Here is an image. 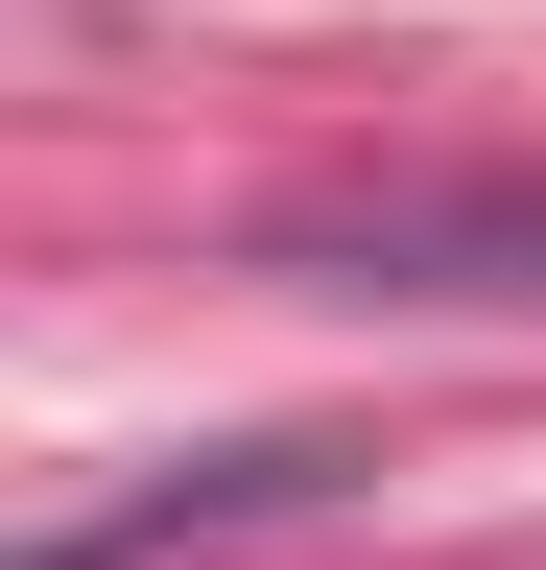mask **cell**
Segmentation results:
<instances>
[{
  "label": "cell",
  "instance_id": "1",
  "mask_svg": "<svg viewBox=\"0 0 546 570\" xmlns=\"http://www.w3.org/2000/svg\"><path fill=\"white\" fill-rule=\"evenodd\" d=\"M286 285H380V309H546V167H380L261 214Z\"/></svg>",
  "mask_w": 546,
  "mask_h": 570
},
{
  "label": "cell",
  "instance_id": "2",
  "mask_svg": "<svg viewBox=\"0 0 546 570\" xmlns=\"http://www.w3.org/2000/svg\"><path fill=\"white\" fill-rule=\"evenodd\" d=\"M380 452L357 428H261V452H167L143 499H72V523H24L0 570H167V547H261V523H309V499H357Z\"/></svg>",
  "mask_w": 546,
  "mask_h": 570
}]
</instances>
